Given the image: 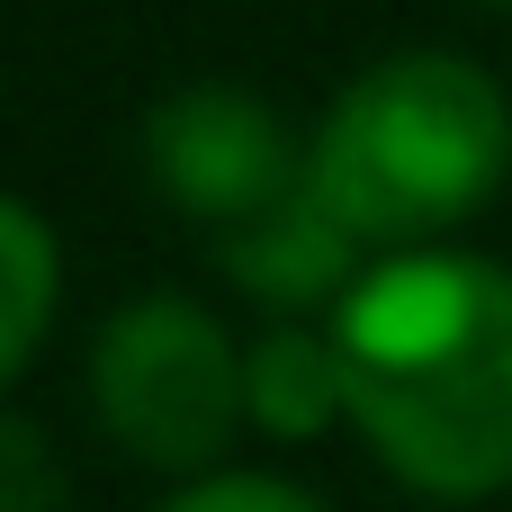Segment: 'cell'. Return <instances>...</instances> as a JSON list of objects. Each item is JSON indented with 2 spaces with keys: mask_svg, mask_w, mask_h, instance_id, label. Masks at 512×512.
<instances>
[{
  "mask_svg": "<svg viewBox=\"0 0 512 512\" xmlns=\"http://www.w3.org/2000/svg\"><path fill=\"white\" fill-rule=\"evenodd\" d=\"M351 423L396 486L486 504L512 486V270L477 252H405L333 306Z\"/></svg>",
  "mask_w": 512,
  "mask_h": 512,
  "instance_id": "obj_1",
  "label": "cell"
},
{
  "mask_svg": "<svg viewBox=\"0 0 512 512\" xmlns=\"http://www.w3.org/2000/svg\"><path fill=\"white\" fill-rule=\"evenodd\" d=\"M0 270H9V306H0V369L27 378L36 351H45V324H54V234L27 198L0 207Z\"/></svg>",
  "mask_w": 512,
  "mask_h": 512,
  "instance_id": "obj_7",
  "label": "cell"
},
{
  "mask_svg": "<svg viewBox=\"0 0 512 512\" xmlns=\"http://www.w3.org/2000/svg\"><path fill=\"white\" fill-rule=\"evenodd\" d=\"M90 405L126 459L198 477L225 459L234 423L252 414V387L243 351L198 297H126L90 342Z\"/></svg>",
  "mask_w": 512,
  "mask_h": 512,
  "instance_id": "obj_3",
  "label": "cell"
},
{
  "mask_svg": "<svg viewBox=\"0 0 512 512\" xmlns=\"http://www.w3.org/2000/svg\"><path fill=\"white\" fill-rule=\"evenodd\" d=\"M306 171L369 243L450 234L504 189L512 108L459 54H387L324 108Z\"/></svg>",
  "mask_w": 512,
  "mask_h": 512,
  "instance_id": "obj_2",
  "label": "cell"
},
{
  "mask_svg": "<svg viewBox=\"0 0 512 512\" xmlns=\"http://www.w3.org/2000/svg\"><path fill=\"white\" fill-rule=\"evenodd\" d=\"M495 9H512V0H495Z\"/></svg>",
  "mask_w": 512,
  "mask_h": 512,
  "instance_id": "obj_10",
  "label": "cell"
},
{
  "mask_svg": "<svg viewBox=\"0 0 512 512\" xmlns=\"http://www.w3.org/2000/svg\"><path fill=\"white\" fill-rule=\"evenodd\" d=\"M0 495H9L0 512H45V495H54V468H45V441L27 414L0 423Z\"/></svg>",
  "mask_w": 512,
  "mask_h": 512,
  "instance_id": "obj_9",
  "label": "cell"
},
{
  "mask_svg": "<svg viewBox=\"0 0 512 512\" xmlns=\"http://www.w3.org/2000/svg\"><path fill=\"white\" fill-rule=\"evenodd\" d=\"M162 512H324V504H315V495H297V486H279V477L216 468V477H198L189 495H171Z\"/></svg>",
  "mask_w": 512,
  "mask_h": 512,
  "instance_id": "obj_8",
  "label": "cell"
},
{
  "mask_svg": "<svg viewBox=\"0 0 512 512\" xmlns=\"http://www.w3.org/2000/svg\"><path fill=\"white\" fill-rule=\"evenodd\" d=\"M243 387H252V423H261L270 441H315L324 423L351 414L342 342H333V333H306V324H288V315L243 351Z\"/></svg>",
  "mask_w": 512,
  "mask_h": 512,
  "instance_id": "obj_6",
  "label": "cell"
},
{
  "mask_svg": "<svg viewBox=\"0 0 512 512\" xmlns=\"http://www.w3.org/2000/svg\"><path fill=\"white\" fill-rule=\"evenodd\" d=\"M369 234L315 189V171L288 189V198H270V207H252V216H234V225H216V261L234 270V288H252L261 306H279V315H297V306H324V297H342L351 288V252H360Z\"/></svg>",
  "mask_w": 512,
  "mask_h": 512,
  "instance_id": "obj_5",
  "label": "cell"
},
{
  "mask_svg": "<svg viewBox=\"0 0 512 512\" xmlns=\"http://www.w3.org/2000/svg\"><path fill=\"white\" fill-rule=\"evenodd\" d=\"M144 162L153 189L171 207H189L198 225H234L270 198H288L306 180V153L288 144V126L270 117L261 90L243 81H189L144 117Z\"/></svg>",
  "mask_w": 512,
  "mask_h": 512,
  "instance_id": "obj_4",
  "label": "cell"
}]
</instances>
